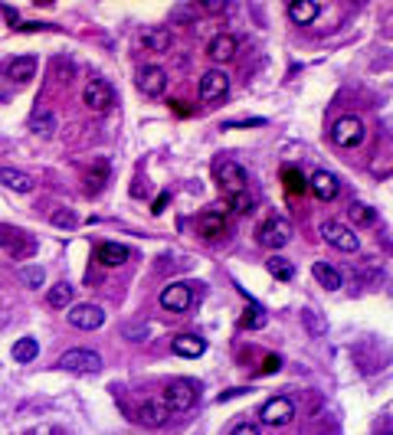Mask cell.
<instances>
[{
	"label": "cell",
	"mask_w": 393,
	"mask_h": 435,
	"mask_svg": "<svg viewBox=\"0 0 393 435\" xmlns=\"http://www.w3.org/2000/svg\"><path fill=\"white\" fill-rule=\"evenodd\" d=\"M265 311L256 305V301H249V307H246V315L240 317V327H246V331H259V327H265Z\"/></svg>",
	"instance_id": "cell-26"
},
{
	"label": "cell",
	"mask_w": 393,
	"mask_h": 435,
	"mask_svg": "<svg viewBox=\"0 0 393 435\" xmlns=\"http://www.w3.org/2000/svg\"><path fill=\"white\" fill-rule=\"evenodd\" d=\"M269 272H272V278L275 282H292V278H295V265L289 262V259H282V256H272L269 259Z\"/></svg>",
	"instance_id": "cell-24"
},
{
	"label": "cell",
	"mask_w": 393,
	"mask_h": 435,
	"mask_svg": "<svg viewBox=\"0 0 393 435\" xmlns=\"http://www.w3.org/2000/svg\"><path fill=\"white\" fill-rule=\"evenodd\" d=\"M125 259H128V249L118 242H99V249H95V262L105 269H118Z\"/></svg>",
	"instance_id": "cell-18"
},
{
	"label": "cell",
	"mask_w": 393,
	"mask_h": 435,
	"mask_svg": "<svg viewBox=\"0 0 393 435\" xmlns=\"http://www.w3.org/2000/svg\"><path fill=\"white\" fill-rule=\"evenodd\" d=\"M138 89H141L145 98H161L164 89H167V72L161 66H148L141 72V79H138Z\"/></svg>",
	"instance_id": "cell-12"
},
{
	"label": "cell",
	"mask_w": 393,
	"mask_h": 435,
	"mask_svg": "<svg viewBox=\"0 0 393 435\" xmlns=\"http://www.w3.org/2000/svg\"><path fill=\"white\" fill-rule=\"evenodd\" d=\"M164 203H167V193H161V196H157V203H154V213H161V210H164Z\"/></svg>",
	"instance_id": "cell-39"
},
{
	"label": "cell",
	"mask_w": 393,
	"mask_h": 435,
	"mask_svg": "<svg viewBox=\"0 0 393 435\" xmlns=\"http://www.w3.org/2000/svg\"><path fill=\"white\" fill-rule=\"evenodd\" d=\"M141 43H145L148 52H167L174 43V36H171V30H164V26H151V30H145Z\"/></svg>",
	"instance_id": "cell-22"
},
{
	"label": "cell",
	"mask_w": 393,
	"mask_h": 435,
	"mask_svg": "<svg viewBox=\"0 0 393 435\" xmlns=\"http://www.w3.org/2000/svg\"><path fill=\"white\" fill-rule=\"evenodd\" d=\"M167 419H171V409L164 406V400H148L141 409H138V422L148 429H161L167 426Z\"/></svg>",
	"instance_id": "cell-14"
},
{
	"label": "cell",
	"mask_w": 393,
	"mask_h": 435,
	"mask_svg": "<svg viewBox=\"0 0 393 435\" xmlns=\"http://www.w3.org/2000/svg\"><path fill=\"white\" fill-rule=\"evenodd\" d=\"M348 213H350V220H354V226H374L377 222V213L367 203H350Z\"/></svg>",
	"instance_id": "cell-28"
},
{
	"label": "cell",
	"mask_w": 393,
	"mask_h": 435,
	"mask_svg": "<svg viewBox=\"0 0 393 435\" xmlns=\"http://www.w3.org/2000/svg\"><path fill=\"white\" fill-rule=\"evenodd\" d=\"M230 435H259V426H256V422H240V426L233 429Z\"/></svg>",
	"instance_id": "cell-36"
},
{
	"label": "cell",
	"mask_w": 393,
	"mask_h": 435,
	"mask_svg": "<svg viewBox=\"0 0 393 435\" xmlns=\"http://www.w3.org/2000/svg\"><path fill=\"white\" fill-rule=\"evenodd\" d=\"M52 222H56V226H66V230H76V222H79V220L66 210V213H52Z\"/></svg>",
	"instance_id": "cell-35"
},
{
	"label": "cell",
	"mask_w": 393,
	"mask_h": 435,
	"mask_svg": "<svg viewBox=\"0 0 393 435\" xmlns=\"http://www.w3.org/2000/svg\"><path fill=\"white\" fill-rule=\"evenodd\" d=\"M282 180H285V190H289V193H305V190H308V183L301 180V174L295 171V167H285Z\"/></svg>",
	"instance_id": "cell-31"
},
{
	"label": "cell",
	"mask_w": 393,
	"mask_h": 435,
	"mask_svg": "<svg viewBox=\"0 0 393 435\" xmlns=\"http://www.w3.org/2000/svg\"><path fill=\"white\" fill-rule=\"evenodd\" d=\"M331 141L338 147H358L364 141V121L358 115H341L331 125Z\"/></svg>",
	"instance_id": "cell-3"
},
{
	"label": "cell",
	"mask_w": 393,
	"mask_h": 435,
	"mask_svg": "<svg viewBox=\"0 0 393 435\" xmlns=\"http://www.w3.org/2000/svg\"><path fill=\"white\" fill-rule=\"evenodd\" d=\"M196 232L204 236V239H223V232H226V216L220 210H206V213L196 216Z\"/></svg>",
	"instance_id": "cell-13"
},
{
	"label": "cell",
	"mask_w": 393,
	"mask_h": 435,
	"mask_svg": "<svg viewBox=\"0 0 393 435\" xmlns=\"http://www.w3.org/2000/svg\"><path fill=\"white\" fill-rule=\"evenodd\" d=\"M0 183L10 190H17V193H30L36 187V180L23 171H13V167H0Z\"/></svg>",
	"instance_id": "cell-21"
},
{
	"label": "cell",
	"mask_w": 393,
	"mask_h": 435,
	"mask_svg": "<svg viewBox=\"0 0 393 435\" xmlns=\"http://www.w3.org/2000/svg\"><path fill=\"white\" fill-rule=\"evenodd\" d=\"M0 232H4V230H0ZM0 242H4V239H0Z\"/></svg>",
	"instance_id": "cell-40"
},
{
	"label": "cell",
	"mask_w": 393,
	"mask_h": 435,
	"mask_svg": "<svg viewBox=\"0 0 393 435\" xmlns=\"http://www.w3.org/2000/svg\"><path fill=\"white\" fill-rule=\"evenodd\" d=\"M318 4L315 0H292L289 4V20L295 26H308V23H315L318 20Z\"/></svg>",
	"instance_id": "cell-19"
},
{
	"label": "cell",
	"mask_w": 393,
	"mask_h": 435,
	"mask_svg": "<svg viewBox=\"0 0 393 435\" xmlns=\"http://www.w3.org/2000/svg\"><path fill=\"white\" fill-rule=\"evenodd\" d=\"M194 305V288L187 282H171L161 291V307L164 311H174V315H184Z\"/></svg>",
	"instance_id": "cell-7"
},
{
	"label": "cell",
	"mask_w": 393,
	"mask_h": 435,
	"mask_svg": "<svg viewBox=\"0 0 393 435\" xmlns=\"http://www.w3.org/2000/svg\"><path fill=\"white\" fill-rule=\"evenodd\" d=\"M20 278H23V285H30V288H40L46 275L40 265H23V269H20Z\"/></svg>",
	"instance_id": "cell-33"
},
{
	"label": "cell",
	"mask_w": 393,
	"mask_h": 435,
	"mask_svg": "<svg viewBox=\"0 0 393 435\" xmlns=\"http://www.w3.org/2000/svg\"><path fill=\"white\" fill-rule=\"evenodd\" d=\"M230 92V76L223 69H206L200 79V102H220Z\"/></svg>",
	"instance_id": "cell-10"
},
{
	"label": "cell",
	"mask_w": 393,
	"mask_h": 435,
	"mask_svg": "<svg viewBox=\"0 0 393 435\" xmlns=\"http://www.w3.org/2000/svg\"><path fill=\"white\" fill-rule=\"evenodd\" d=\"M174 354L177 357H187V360H196L206 354V341L204 337H196V334H180V337H174Z\"/></svg>",
	"instance_id": "cell-15"
},
{
	"label": "cell",
	"mask_w": 393,
	"mask_h": 435,
	"mask_svg": "<svg viewBox=\"0 0 393 435\" xmlns=\"http://www.w3.org/2000/svg\"><path fill=\"white\" fill-rule=\"evenodd\" d=\"M256 239L262 242L265 249H282L292 242V222L285 216H269L256 230Z\"/></svg>",
	"instance_id": "cell-1"
},
{
	"label": "cell",
	"mask_w": 393,
	"mask_h": 435,
	"mask_svg": "<svg viewBox=\"0 0 393 435\" xmlns=\"http://www.w3.org/2000/svg\"><path fill=\"white\" fill-rule=\"evenodd\" d=\"M72 295H76V288L69 282H60V285H52L50 295H46V301H50V307H66L72 305Z\"/></svg>",
	"instance_id": "cell-25"
},
{
	"label": "cell",
	"mask_w": 393,
	"mask_h": 435,
	"mask_svg": "<svg viewBox=\"0 0 393 435\" xmlns=\"http://www.w3.org/2000/svg\"><path fill=\"white\" fill-rule=\"evenodd\" d=\"M33 131H36V135H43V137H50L52 131H56V118H52L50 111H40V115H33Z\"/></svg>",
	"instance_id": "cell-32"
},
{
	"label": "cell",
	"mask_w": 393,
	"mask_h": 435,
	"mask_svg": "<svg viewBox=\"0 0 393 435\" xmlns=\"http://www.w3.org/2000/svg\"><path fill=\"white\" fill-rule=\"evenodd\" d=\"M390 435H393V432H390Z\"/></svg>",
	"instance_id": "cell-41"
},
{
	"label": "cell",
	"mask_w": 393,
	"mask_h": 435,
	"mask_svg": "<svg viewBox=\"0 0 393 435\" xmlns=\"http://www.w3.org/2000/svg\"><path fill=\"white\" fill-rule=\"evenodd\" d=\"M82 102H86L89 111H109L111 105H115V89L105 82V79H92L86 86V92H82Z\"/></svg>",
	"instance_id": "cell-8"
},
{
	"label": "cell",
	"mask_w": 393,
	"mask_h": 435,
	"mask_svg": "<svg viewBox=\"0 0 393 435\" xmlns=\"http://www.w3.org/2000/svg\"><path fill=\"white\" fill-rule=\"evenodd\" d=\"M321 239H325L328 246H334L338 252H358L360 249L358 232L350 230V226H344V222H338V220L321 222Z\"/></svg>",
	"instance_id": "cell-2"
},
{
	"label": "cell",
	"mask_w": 393,
	"mask_h": 435,
	"mask_svg": "<svg viewBox=\"0 0 393 435\" xmlns=\"http://www.w3.org/2000/svg\"><path fill=\"white\" fill-rule=\"evenodd\" d=\"M279 370H282V360H279V357H265L262 373H279Z\"/></svg>",
	"instance_id": "cell-37"
},
{
	"label": "cell",
	"mask_w": 393,
	"mask_h": 435,
	"mask_svg": "<svg viewBox=\"0 0 393 435\" xmlns=\"http://www.w3.org/2000/svg\"><path fill=\"white\" fill-rule=\"evenodd\" d=\"M230 210L233 213H253V210H256V196L249 193V190H243V193H233L230 196Z\"/></svg>",
	"instance_id": "cell-29"
},
{
	"label": "cell",
	"mask_w": 393,
	"mask_h": 435,
	"mask_svg": "<svg viewBox=\"0 0 393 435\" xmlns=\"http://www.w3.org/2000/svg\"><path fill=\"white\" fill-rule=\"evenodd\" d=\"M214 174H216V180H220L223 187H226V193H243L246 190V183H249V174H246V167L243 164H236V161H216L214 164Z\"/></svg>",
	"instance_id": "cell-5"
},
{
	"label": "cell",
	"mask_w": 393,
	"mask_h": 435,
	"mask_svg": "<svg viewBox=\"0 0 393 435\" xmlns=\"http://www.w3.org/2000/svg\"><path fill=\"white\" fill-rule=\"evenodd\" d=\"M259 419H262L265 426H289L292 419H295V402H292L289 396H272V400L262 406Z\"/></svg>",
	"instance_id": "cell-9"
},
{
	"label": "cell",
	"mask_w": 393,
	"mask_h": 435,
	"mask_svg": "<svg viewBox=\"0 0 393 435\" xmlns=\"http://www.w3.org/2000/svg\"><path fill=\"white\" fill-rule=\"evenodd\" d=\"M33 76H36V60H33V56H17V60L7 66V79H10V82H17V86L30 82Z\"/></svg>",
	"instance_id": "cell-20"
},
{
	"label": "cell",
	"mask_w": 393,
	"mask_h": 435,
	"mask_svg": "<svg viewBox=\"0 0 393 435\" xmlns=\"http://www.w3.org/2000/svg\"><path fill=\"white\" fill-rule=\"evenodd\" d=\"M308 190L318 196V200H325V203H331L334 196H338V177L334 174H328V171H318L315 177H311V183H308Z\"/></svg>",
	"instance_id": "cell-17"
},
{
	"label": "cell",
	"mask_w": 393,
	"mask_h": 435,
	"mask_svg": "<svg viewBox=\"0 0 393 435\" xmlns=\"http://www.w3.org/2000/svg\"><path fill=\"white\" fill-rule=\"evenodd\" d=\"M0 10H4V17H7L10 23H17V20H20V13H17V10H13V7H0Z\"/></svg>",
	"instance_id": "cell-38"
},
{
	"label": "cell",
	"mask_w": 393,
	"mask_h": 435,
	"mask_svg": "<svg viewBox=\"0 0 393 435\" xmlns=\"http://www.w3.org/2000/svg\"><path fill=\"white\" fill-rule=\"evenodd\" d=\"M36 354H40V341H33V337H23V341L13 344V360L17 363H30Z\"/></svg>",
	"instance_id": "cell-27"
},
{
	"label": "cell",
	"mask_w": 393,
	"mask_h": 435,
	"mask_svg": "<svg viewBox=\"0 0 393 435\" xmlns=\"http://www.w3.org/2000/svg\"><path fill=\"white\" fill-rule=\"evenodd\" d=\"M105 321V311L99 305H76L69 311V324L79 327V331H95V327H102Z\"/></svg>",
	"instance_id": "cell-11"
},
{
	"label": "cell",
	"mask_w": 393,
	"mask_h": 435,
	"mask_svg": "<svg viewBox=\"0 0 393 435\" xmlns=\"http://www.w3.org/2000/svg\"><path fill=\"white\" fill-rule=\"evenodd\" d=\"M60 367L69 373H99L102 370V357L92 350H66L60 357Z\"/></svg>",
	"instance_id": "cell-6"
},
{
	"label": "cell",
	"mask_w": 393,
	"mask_h": 435,
	"mask_svg": "<svg viewBox=\"0 0 393 435\" xmlns=\"http://www.w3.org/2000/svg\"><path fill=\"white\" fill-rule=\"evenodd\" d=\"M196 402V386L190 383V380H174V383H167V390H164V406L171 412H187L194 409Z\"/></svg>",
	"instance_id": "cell-4"
},
{
	"label": "cell",
	"mask_w": 393,
	"mask_h": 435,
	"mask_svg": "<svg viewBox=\"0 0 393 435\" xmlns=\"http://www.w3.org/2000/svg\"><path fill=\"white\" fill-rule=\"evenodd\" d=\"M236 36L233 33H216L214 40H210V46H206V56L210 60H216V62H226V60H233L236 56Z\"/></svg>",
	"instance_id": "cell-16"
},
{
	"label": "cell",
	"mask_w": 393,
	"mask_h": 435,
	"mask_svg": "<svg viewBox=\"0 0 393 435\" xmlns=\"http://www.w3.org/2000/svg\"><path fill=\"white\" fill-rule=\"evenodd\" d=\"M105 177H109V164L99 161V167H95V174H89V190H102Z\"/></svg>",
	"instance_id": "cell-34"
},
{
	"label": "cell",
	"mask_w": 393,
	"mask_h": 435,
	"mask_svg": "<svg viewBox=\"0 0 393 435\" xmlns=\"http://www.w3.org/2000/svg\"><path fill=\"white\" fill-rule=\"evenodd\" d=\"M301 321H305V327H308V334H311V337H325V321H321V317H318V311H311V307H305V311H301Z\"/></svg>",
	"instance_id": "cell-30"
},
{
	"label": "cell",
	"mask_w": 393,
	"mask_h": 435,
	"mask_svg": "<svg viewBox=\"0 0 393 435\" xmlns=\"http://www.w3.org/2000/svg\"><path fill=\"white\" fill-rule=\"evenodd\" d=\"M311 275H315V278H318L321 285H325L328 291L341 288V272H338L334 265H328V262H315V265H311Z\"/></svg>",
	"instance_id": "cell-23"
}]
</instances>
